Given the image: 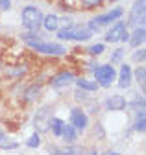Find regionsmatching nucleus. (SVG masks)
<instances>
[{"label":"nucleus","mask_w":146,"mask_h":155,"mask_svg":"<svg viewBox=\"0 0 146 155\" xmlns=\"http://www.w3.org/2000/svg\"><path fill=\"white\" fill-rule=\"evenodd\" d=\"M100 26H96L93 21H89L87 24H74L70 22L65 28L58 30V37L63 39V41H87L95 33H98Z\"/></svg>","instance_id":"obj_1"},{"label":"nucleus","mask_w":146,"mask_h":155,"mask_svg":"<svg viewBox=\"0 0 146 155\" xmlns=\"http://www.w3.org/2000/svg\"><path fill=\"white\" fill-rule=\"evenodd\" d=\"M21 22L28 31H37L43 22V13L37 6H26L21 11Z\"/></svg>","instance_id":"obj_2"},{"label":"nucleus","mask_w":146,"mask_h":155,"mask_svg":"<svg viewBox=\"0 0 146 155\" xmlns=\"http://www.w3.org/2000/svg\"><path fill=\"white\" fill-rule=\"evenodd\" d=\"M95 72V81L98 87H104V89H109L115 80H117V70L113 65H96V68L93 70Z\"/></svg>","instance_id":"obj_3"},{"label":"nucleus","mask_w":146,"mask_h":155,"mask_svg":"<svg viewBox=\"0 0 146 155\" xmlns=\"http://www.w3.org/2000/svg\"><path fill=\"white\" fill-rule=\"evenodd\" d=\"M130 39V31H128V24L122 21H117L111 28H109L105 41L107 43H126Z\"/></svg>","instance_id":"obj_4"},{"label":"nucleus","mask_w":146,"mask_h":155,"mask_svg":"<svg viewBox=\"0 0 146 155\" xmlns=\"http://www.w3.org/2000/svg\"><path fill=\"white\" fill-rule=\"evenodd\" d=\"M146 0H135V4L131 6V11H130V21L126 24L130 26H144V15H146Z\"/></svg>","instance_id":"obj_5"},{"label":"nucleus","mask_w":146,"mask_h":155,"mask_svg":"<svg viewBox=\"0 0 146 155\" xmlns=\"http://www.w3.org/2000/svg\"><path fill=\"white\" fill-rule=\"evenodd\" d=\"M50 120H52V111H50V107H41L37 113H35V116H33V124H35V131L37 133H43V131H46L48 127H50Z\"/></svg>","instance_id":"obj_6"},{"label":"nucleus","mask_w":146,"mask_h":155,"mask_svg":"<svg viewBox=\"0 0 146 155\" xmlns=\"http://www.w3.org/2000/svg\"><path fill=\"white\" fill-rule=\"evenodd\" d=\"M70 126L74 127L78 133L80 131H85L87 126H89V116L83 109L80 107H74V109H70Z\"/></svg>","instance_id":"obj_7"},{"label":"nucleus","mask_w":146,"mask_h":155,"mask_svg":"<svg viewBox=\"0 0 146 155\" xmlns=\"http://www.w3.org/2000/svg\"><path fill=\"white\" fill-rule=\"evenodd\" d=\"M122 15H124V9H122V8H115V9L107 11V13H102V15L95 17L93 22H95L96 26H107V24H111V22H117Z\"/></svg>","instance_id":"obj_8"},{"label":"nucleus","mask_w":146,"mask_h":155,"mask_svg":"<svg viewBox=\"0 0 146 155\" xmlns=\"http://www.w3.org/2000/svg\"><path fill=\"white\" fill-rule=\"evenodd\" d=\"M76 81V76L72 74V72H67V70H63V72H59V74H56L50 80V85L54 87V89H65V87H68V85H72Z\"/></svg>","instance_id":"obj_9"},{"label":"nucleus","mask_w":146,"mask_h":155,"mask_svg":"<svg viewBox=\"0 0 146 155\" xmlns=\"http://www.w3.org/2000/svg\"><path fill=\"white\" fill-rule=\"evenodd\" d=\"M33 50H37V52H41V54H46V55H63V54L67 52L63 45H58V43H46V41L39 43Z\"/></svg>","instance_id":"obj_10"},{"label":"nucleus","mask_w":146,"mask_h":155,"mask_svg":"<svg viewBox=\"0 0 146 155\" xmlns=\"http://www.w3.org/2000/svg\"><path fill=\"white\" fill-rule=\"evenodd\" d=\"M126 105H128V102L122 94H111L105 98L107 111H122V109H126Z\"/></svg>","instance_id":"obj_11"},{"label":"nucleus","mask_w":146,"mask_h":155,"mask_svg":"<svg viewBox=\"0 0 146 155\" xmlns=\"http://www.w3.org/2000/svg\"><path fill=\"white\" fill-rule=\"evenodd\" d=\"M131 81H133V70H131V67L122 63L120 72H118V87L120 89H128V87L131 85Z\"/></svg>","instance_id":"obj_12"},{"label":"nucleus","mask_w":146,"mask_h":155,"mask_svg":"<svg viewBox=\"0 0 146 155\" xmlns=\"http://www.w3.org/2000/svg\"><path fill=\"white\" fill-rule=\"evenodd\" d=\"M50 153L52 155H80L81 153V148L80 146H74V144L54 146V148H50Z\"/></svg>","instance_id":"obj_13"},{"label":"nucleus","mask_w":146,"mask_h":155,"mask_svg":"<svg viewBox=\"0 0 146 155\" xmlns=\"http://www.w3.org/2000/svg\"><path fill=\"white\" fill-rule=\"evenodd\" d=\"M59 24H61V18H59L58 15H54V13L43 17V22H41V26H43L46 31H58V30H59Z\"/></svg>","instance_id":"obj_14"},{"label":"nucleus","mask_w":146,"mask_h":155,"mask_svg":"<svg viewBox=\"0 0 146 155\" xmlns=\"http://www.w3.org/2000/svg\"><path fill=\"white\" fill-rule=\"evenodd\" d=\"M59 139H63L65 144H74L76 139H78V131L72 127L70 124L65 122V127H63V133H61V137H59Z\"/></svg>","instance_id":"obj_15"},{"label":"nucleus","mask_w":146,"mask_h":155,"mask_svg":"<svg viewBox=\"0 0 146 155\" xmlns=\"http://www.w3.org/2000/svg\"><path fill=\"white\" fill-rule=\"evenodd\" d=\"M144 37H146V31H144V26H139L135 28V31L131 33V39H128V43H130L131 46H141L144 43Z\"/></svg>","instance_id":"obj_16"},{"label":"nucleus","mask_w":146,"mask_h":155,"mask_svg":"<svg viewBox=\"0 0 146 155\" xmlns=\"http://www.w3.org/2000/svg\"><path fill=\"white\" fill-rule=\"evenodd\" d=\"M22 41H24L28 46L35 48L39 43H43V37H41L37 31H28V33H22Z\"/></svg>","instance_id":"obj_17"},{"label":"nucleus","mask_w":146,"mask_h":155,"mask_svg":"<svg viewBox=\"0 0 146 155\" xmlns=\"http://www.w3.org/2000/svg\"><path fill=\"white\" fill-rule=\"evenodd\" d=\"M63 127H65V122L61 120V118H58V116H52V120H50V127L48 129H52V135L54 137H61V133H63Z\"/></svg>","instance_id":"obj_18"},{"label":"nucleus","mask_w":146,"mask_h":155,"mask_svg":"<svg viewBox=\"0 0 146 155\" xmlns=\"http://www.w3.org/2000/svg\"><path fill=\"white\" fill-rule=\"evenodd\" d=\"M74 83L78 85V89H80V91H98V85H96V81L85 80V78H80V80H76Z\"/></svg>","instance_id":"obj_19"},{"label":"nucleus","mask_w":146,"mask_h":155,"mask_svg":"<svg viewBox=\"0 0 146 155\" xmlns=\"http://www.w3.org/2000/svg\"><path fill=\"white\" fill-rule=\"evenodd\" d=\"M144 124H146V118H144V111H137V118H135V126L133 129L135 131H144Z\"/></svg>","instance_id":"obj_20"},{"label":"nucleus","mask_w":146,"mask_h":155,"mask_svg":"<svg viewBox=\"0 0 146 155\" xmlns=\"http://www.w3.org/2000/svg\"><path fill=\"white\" fill-rule=\"evenodd\" d=\"M17 146H19V142H15L13 139H6V137L0 139V148L2 150H15Z\"/></svg>","instance_id":"obj_21"},{"label":"nucleus","mask_w":146,"mask_h":155,"mask_svg":"<svg viewBox=\"0 0 146 155\" xmlns=\"http://www.w3.org/2000/svg\"><path fill=\"white\" fill-rule=\"evenodd\" d=\"M26 146H28V148H39V146H41V135H39L37 131H35V133L32 135V137L28 139Z\"/></svg>","instance_id":"obj_22"},{"label":"nucleus","mask_w":146,"mask_h":155,"mask_svg":"<svg viewBox=\"0 0 146 155\" xmlns=\"http://www.w3.org/2000/svg\"><path fill=\"white\" fill-rule=\"evenodd\" d=\"M104 50H105V45H104V43H98V45L89 46V54H91V55H100Z\"/></svg>","instance_id":"obj_23"},{"label":"nucleus","mask_w":146,"mask_h":155,"mask_svg":"<svg viewBox=\"0 0 146 155\" xmlns=\"http://www.w3.org/2000/svg\"><path fill=\"white\" fill-rule=\"evenodd\" d=\"M39 91H41V85H32V89L26 91V100L32 102L35 98V94H39Z\"/></svg>","instance_id":"obj_24"},{"label":"nucleus","mask_w":146,"mask_h":155,"mask_svg":"<svg viewBox=\"0 0 146 155\" xmlns=\"http://www.w3.org/2000/svg\"><path fill=\"white\" fill-rule=\"evenodd\" d=\"M135 78H137V83L141 85V89L144 91V67H139L135 70Z\"/></svg>","instance_id":"obj_25"},{"label":"nucleus","mask_w":146,"mask_h":155,"mask_svg":"<svg viewBox=\"0 0 146 155\" xmlns=\"http://www.w3.org/2000/svg\"><path fill=\"white\" fill-rule=\"evenodd\" d=\"M19 68H8L6 70V74H11V76H22V74H26V67L24 65H17Z\"/></svg>","instance_id":"obj_26"},{"label":"nucleus","mask_w":146,"mask_h":155,"mask_svg":"<svg viewBox=\"0 0 146 155\" xmlns=\"http://www.w3.org/2000/svg\"><path fill=\"white\" fill-rule=\"evenodd\" d=\"M122 55H124V50H122V48L115 50V54L111 55V63H109V65H113V63H118V61L122 59Z\"/></svg>","instance_id":"obj_27"},{"label":"nucleus","mask_w":146,"mask_h":155,"mask_svg":"<svg viewBox=\"0 0 146 155\" xmlns=\"http://www.w3.org/2000/svg\"><path fill=\"white\" fill-rule=\"evenodd\" d=\"M104 2V0H81V4L85 6V8H96V6H100Z\"/></svg>","instance_id":"obj_28"},{"label":"nucleus","mask_w":146,"mask_h":155,"mask_svg":"<svg viewBox=\"0 0 146 155\" xmlns=\"http://www.w3.org/2000/svg\"><path fill=\"white\" fill-rule=\"evenodd\" d=\"M11 8V0H0V11H8Z\"/></svg>","instance_id":"obj_29"},{"label":"nucleus","mask_w":146,"mask_h":155,"mask_svg":"<svg viewBox=\"0 0 146 155\" xmlns=\"http://www.w3.org/2000/svg\"><path fill=\"white\" fill-rule=\"evenodd\" d=\"M133 59L135 61H144V48H141V50H137L133 54Z\"/></svg>","instance_id":"obj_30"},{"label":"nucleus","mask_w":146,"mask_h":155,"mask_svg":"<svg viewBox=\"0 0 146 155\" xmlns=\"http://www.w3.org/2000/svg\"><path fill=\"white\" fill-rule=\"evenodd\" d=\"M104 155H122V153H118V151H107V153H104Z\"/></svg>","instance_id":"obj_31"},{"label":"nucleus","mask_w":146,"mask_h":155,"mask_svg":"<svg viewBox=\"0 0 146 155\" xmlns=\"http://www.w3.org/2000/svg\"><path fill=\"white\" fill-rule=\"evenodd\" d=\"M85 155H98L96 151H89V153H85Z\"/></svg>","instance_id":"obj_32"},{"label":"nucleus","mask_w":146,"mask_h":155,"mask_svg":"<svg viewBox=\"0 0 146 155\" xmlns=\"http://www.w3.org/2000/svg\"><path fill=\"white\" fill-rule=\"evenodd\" d=\"M2 137H4V133H2V131H0V139H2Z\"/></svg>","instance_id":"obj_33"}]
</instances>
